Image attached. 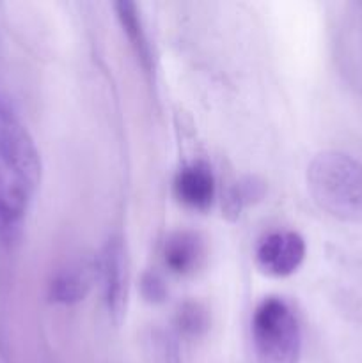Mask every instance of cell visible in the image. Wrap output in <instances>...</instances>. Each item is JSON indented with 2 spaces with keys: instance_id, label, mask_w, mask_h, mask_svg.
I'll list each match as a JSON object with an SVG mask.
<instances>
[{
  "instance_id": "obj_11",
  "label": "cell",
  "mask_w": 362,
  "mask_h": 363,
  "mask_svg": "<svg viewBox=\"0 0 362 363\" xmlns=\"http://www.w3.org/2000/svg\"><path fill=\"white\" fill-rule=\"evenodd\" d=\"M142 287H144V294L149 298V300H162L163 293H165V291H163L162 280L155 275L146 277L144 286Z\"/></svg>"
},
{
  "instance_id": "obj_2",
  "label": "cell",
  "mask_w": 362,
  "mask_h": 363,
  "mask_svg": "<svg viewBox=\"0 0 362 363\" xmlns=\"http://www.w3.org/2000/svg\"><path fill=\"white\" fill-rule=\"evenodd\" d=\"M41 165L28 135L11 121L0 123V222L13 223L27 211Z\"/></svg>"
},
{
  "instance_id": "obj_8",
  "label": "cell",
  "mask_w": 362,
  "mask_h": 363,
  "mask_svg": "<svg viewBox=\"0 0 362 363\" xmlns=\"http://www.w3.org/2000/svg\"><path fill=\"white\" fill-rule=\"evenodd\" d=\"M92 266L77 264L71 268L62 269L50 284V298L60 303H73V301L84 300L91 287Z\"/></svg>"
},
{
  "instance_id": "obj_6",
  "label": "cell",
  "mask_w": 362,
  "mask_h": 363,
  "mask_svg": "<svg viewBox=\"0 0 362 363\" xmlns=\"http://www.w3.org/2000/svg\"><path fill=\"white\" fill-rule=\"evenodd\" d=\"M202 257H204L202 240L190 230L170 234L163 245V261L167 268L176 275H192L201 266Z\"/></svg>"
},
{
  "instance_id": "obj_4",
  "label": "cell",
  "mask_w": 362,
  "mask_h": 363,
  "mask_svg": "<svg viewBox=\"0 0 362 363\" xmlns=\"http://www.w3.org/2000/svg\"><path fill=\"white\" fill-rule=\"evenodd\" d=\"M304 238L295 230H273L259 241L256 248V264L265 275L286 279L293 275L305 259Z\"/></svg>"
},
{
  "instance_id": "obj_7",
  "label": "cell",
  "mask_w": 362,
  "mask_h": 363,
  "mask_svg": "<svg viewBox=\"0 0 362 363\" xmlns=\"http://www.w3.org/2000/svg\"><path fill=\"white\" fill-rule=\"evenodd\" d=\"M98 269L110 311L114 314H121L124 300H126V266H124L123 248L117 241L106 245L98 262Z\"/></svg>"
},
{
  "instance_id": "obj_5",
  "label": "cell",
  "mask_w": 362,
  "mask_h": 363,
  "mask_svg": "<svg viewBox=\"0 0 362 363\" xmlns=\"http://www.w3.org/2000/svg\"><path fill=\"white\" fill-rule=\"evenodd\" d=\"M215 176L208 163L192 162L180 169L174 179L176 199L187 208L206 211L215 199Z\"/></svg>"
},
{
  "instance_id": "obj_9",
  "label": "cell",
  "mask_w": 362,
  "mask_h": 363,
  "mask_svg": "<svg viewBox=\"0 0 362 363\" xmlns=\"http://www.w3.org/2000/svg\"><path fill=\"white\" fill-rule=\"evenodd\" d=\"M114 7H116L121 27L126 32L128 39H130L138 59H141L142 66L149 69L151 67V46H149L148 35H146L144 27H142V20L138 16L137 6L133 2H117Z\"/></svg>"
},
{
  "instance_id": "obj_1",
  "label": "cell",
  "mask_w": 362,
  "mask_h": 363,
  "mask_svg": "<svg viewBox=\"0 0 362 363\" xmlns=\"http://www.w3.org/2000/svg\"><path fill=\"white\" fill-rule=\"evenodd\" d=\"M307 190L322 211L362 223V163L341 151H323L307 167Z\"/></svg>"
},
{
  "instance_id": "obj_3",
  "label": "cell",
  "mask_w": 362,
  "mask_h": 363,
  "mask_svg": "<svg viewBox=\"0 0 362 363\" xmlns=\"http://www.w3.org/2000/svg\"><path fill=\"white\" fill-rule=\"evenodd\" d=\"M251 332L258 363H300V323L284 300L265 298L252 314Z\"/></svg>"
},
{
  "instance_id": "obj_10",
  "label": "cell",
  "mask_w": 362,
  "mask_h": 363,
  "mask_svg": "<svg viewBox=\"0 0 362 363\" xmlns=\"http://www.w3.org/2000/svg\"><path fill=\"white\" fill-rule=\"evenodd\" d=\"M177 326L185 335L195 337L208 328V314L199 303H185L177 312Z\"/></svg>"
}]
</instances>
